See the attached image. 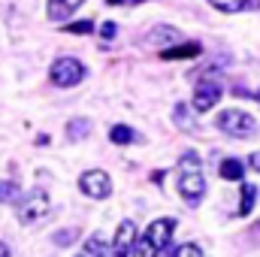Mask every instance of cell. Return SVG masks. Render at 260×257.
Masks as SVG:
<instances>
[{
	"label": "cell",
	"instance_id": "cell-1",
	"mask_svg": "<svg viewBox=\"0 0 260 257\" xmlns=\"http://www.w3.org/2000/svg\"><path fill=\"white\" fill-rule=\"evenodd\" d=\"M179 194L188 206H197L206 194V179H203L197 151H185L179 160Z\"/></svg>",
	"mask_w": 260,
	"mask_h": 257
},
{
	"label": "cell",
	"instance_id": "cell-3",
	"mask_svg": "<svg viewBox=\"0 0 260 257\" xmlns=\"http://www.w3.org/2000/svg\"><path fill=\"white\" fill-rule=\"evenodd\" d=\"M46 212H49V194L43 191V188H30L27 194H21L18 209H15V215H18L21 224H34V221H40Z\"/></svg>",
	"mask_w": 260,
	"mask_h": 257
},
{
	"label": "cell",
	"instance_id": "cell-6",
	"mask_svg": "<svg viewBox=\"0 0 260 257\" xmlns=\"http://www.w3.org/2000/svg\"><path fill=\"white\" fill-rule=\"evenodd\" d=\"M79 188H82V194H85V197L106 200V197L112 194V179H109L103 170H88V173H82Z\"/></svg>",
	"mask_w": 260,
	"mask_h": 257
},
{
	"label": "cell",
	"instance_id": "cell-12",
	"mask_svg": "<svg viewBox=\"0 0 260 257\" xmlns=\"http://www.w3.org/2000/svg\"><path fill=\"white\" fill-rule=\"evenodd\" d=\"M215 9H221V12H245V9H254L257 6V0H209Z\"/></svg>",
	"mask_w": 260,
	"mask_h": 257
},
{
	"label": "cell",
	"instance_id": "cell-16",
	"mask_svg": "<svg viewBox=\"0 0 260 257\" xmlns=\"http://www.w3.org/2000/svg\"><path fill=\"white\" fill-rule=\"evenodd\" d=\"M109 136H112V142L115 145H130V142H136V133L124 124H115V127L109 130Z\"/></svg>",
	"mask_w": 260,
	"mask_h": 257
},
{
	"label": "cell",
	"instance_id": "cell-2",
	"mask_svg": "<svg viewBox=\"0 0 260 257\" xmlns=\"http://www.w3.org/2000/svg\"><path fill=\"white\" fill-rule=\"evenodd\" d=\"M173 230H176V221H173V218H157V221H151L148 230L139 236V248H136V251L142 257H157L167 245H170Z\"/></svg>",
	"mask_w": 260,
	"mask_h": 257
},
{
	"label": "cell",
	"instance_id": "cell-24",
	"mask_svg": "<svg viewBox=\"0 0 260 257\" xmlns=\"http://www.w3.org/2000/svg\"><path fill=\"white\" fill-rule=\"evenodd\" d=\"M109 6H139L142 0H106Z\"/></svg>",
	"mask_w": 260,
	"mask_h": 257
},
{
	"label": "cell",
	"instance_id": "cell-7",
	"mask_svg": "<svg viewBox=\"0 0 260 257\" xmlns=\"http://www.w3.org/2000/svg\"><path fill=\"white\" fill-rule=\"evenodd\" d=\"M139 248V236H136V224L133 221H121L115 242H112V254L115 257H133Z\"/></svg>",
	"mask_w": 260,
	"mask_h": 257
},
{
	"label": "cell",
	"instance_id": "cell-25",
	"mask_svg": "<svg viewBox=\"0 0 260 257\" xmlns=\"http://www.w3.org/2000/svg\"><path fill=\"white\" fill-rule=\"evenodd\" d=\"M248 164H251V170H254V173H260V151H254V154L248 157Z\"/></svg>",
	"mask_w": 260,
	"mask_h": 257
},
{
	"label": "cell",
	"instance_id": "cell-8",
	"mask_svg": "<svg viewBox=\"0 0 260 257\" xmlns=\"http://www.w3.org/2000/svg\"><path fill=\"white\" fill-rule=\"evenodd\" d=\"M218 100H221V88L218 85H212V82L197 85V91H194V109L197 112H209Z\"/></svg>",
	"mask_w": 260,
	"mask_h": 257
},
{
	"label": "cell",
	"instance_id": "cell-11",
	"mask_svg": "<svg viewBox=\"0 0 260 257\" xmlns=\"http://www.w3.org/2000/svg\"><path fill=\"white\" fill-rule=\"evenodd\" d=\"M221 179H227V182H242V176H245V164L242 160H236V157H227L224 164H221Z\"/></svg>",
	"mask_w": 260,
	"mask_h": 257
},
{
	"label": "cell",
	"instance_id": "cell-18",
	"mask_svg": "<svg viewBox=\"0 0 260 257\" xmlns=\"http://www.w3.org/2000/svg\"><path fill=\"white\" fill-rule=\"evenodd\" d=\"M18 194H21V188L15 182L0 179V203H12V200H18Z\"/></svg>",
	"mask_w": 260,
	"mask_h": 257
},
{
	"label": "cell",
	"instance_id": "cell-20",
	"mask_svg": "<svg viewBox=\"0 0 260 257\" xmlns=\"http://www.w3.org/2000/svg\"><path fill=\"white\" fill-rule=\"evenodd\" d=\"M170 257H203V251H200L197 245H191V242H188V245H179V248H176Z\"/></svg>",
	"mask_w": 260,
	"mask_h": 257
},
{
	"label": "cell",
	"instance_id": "cell-14",
	"mask_svg": "<svg viewBox=\"0 0 260 257\" xmlns=\"http://www.w3.org/2000/svg\"><path fill=\"white\" fill-rule=\"evenodd\" d=\"M76 257H106V242H103L100 236H91V239L85 242V248Z\"/></svg>",
	"mask_w": 260,
	"mask_h": 257
},
{
	"label": "cell",
	"instance_id": "cell-22",
	"mask_svg": "<svg viewBox=\"0 0 260 257\" xmlns=\"http://www.w3.org/2000/svg\"><path fill=\"white\" fill-rule=\"evenodd\" d=\"M176 124H179V127H191V121H188V106H185V103L176 106Z\"/></svg>",
	"mask_w": 260,
	"mask_h": 257
},
{
	"label": "cell",
	"instance_id": "cell-23",
	"mask_svg": "<svg viewBox=\"0 0 260 257\" xmlns=\"http://www.w3.org/2000/svg\"><path fill=\"white\" fill-rule=\"evenodd\" d=\"M115 30H118V27H115L112 21H106V24L100 27V37H103V40H112V37H115Z\"/></svg>",
	"mask_w": 260,
	"mask_h": 257
},
{
	"label": "cell",
	"instance_id": "cell-17",
	"mask_svg": "<svg viewBox=\"0 0 260 257\" xmlns=\"http://www.w3.org/2000/svg\"><path fill=\"white\" fill-rule=\"evenodd\" d=\"M88 130H91V121H88V118H76V121H70V124H67L70 139H85V136H88Z\"/></svg>",
	"mask_w": 260,
	"mask_h": 257
},
{
	"label": "cell",
	"instance_id": "cell-21",
	"mask_svg": "<svg viewBox=\"0 0 260 257\" xmlns=\"http://www.w3.org/2000/svg\"><path fill=\"white\" fill-rule=\"evenodd\" d=\"M76 242V230H58L55 233V245H73Z\"/></svg>",
	"mask_w": 260,
	"mask_h": 257
},
{
	"label": "cell",
	"instance_id": "cell-26",
	"mask_svg": "<svg viewBox=\"0 0 260 257\" xmlns=\"http://www.w3.org/2000/svg\"><path fill=\"white\" fill-rule=\"evenodd\" d=\"M0 257H9V248H6V242H0Z\"/></svg>",
	"mask_w": 260,
	"mask_h": 257
},
{
	"label": "cell",
	"instance_id": "cell-10",
	"mask_svg": "<svg viewBox=\"0 0 260 257\" xmlns=\"http://www.w3.org/2000/svg\"><path fill=\"white\" fill-rule=\"evenodd\" d=\"M203 49L200 43H185V46H173V49H164V61H182V58H197Z\"/></svg>",
	"mask_w": 260,
	"mask_h": 257
},
{
	"label": "cell",
	"instance_id": "cell-9",
	"mask_svg": "<svg viewBox=\"0 0 260 257\" xmlns=\"http://www.w3.org/2000/svg\"><path fill=\"white\" fill-rule=\"evenodd\" d=\"M82 3H85V0H49V18L61 21V18H67V15H73Z\"/></svg>",
	"mask_w": 260,
	"mask_h": 257
},
{
	"label": "cell",
	"instance_id": "cell-5",
	"mask_svg": "<svg viewBox=\"0 0 260 257\" xmlns=\"http://www.w3.org/2000/svg\"><path fill=\"white\" fill-rule=\"evenodd\" d=\"M218 127L224 130L227 136H236V139H242V136H248V133H254V118L248 115V112H242V109H224L221 115H218Z\"/></svg>",
	"mask_w": 260,
	"mask_h": 257
},
{
	"label": "cell",
	"instance_id": "cell-13",
	"mask_svg": "<svg viewBox=\"0 0 260 257\" xmlns=\"http://www.w3.org/2000/svg\"><path fill=\"white\" fill-rule=\"evenodd\" d=\"M148 43H154V46H160V43H179V30L176 27H154L151 34H148Z\"/></svg>",
	"mask_w": 260,
	"mask_h": 257
},
{
	"label": "cell",
	"instance_id": "cell-15",
	"mask_svg": "<svg viewBox=\"0 0 260 257\" xmlns=\"http://www.w3.org/2000/svg\"><path fill=\"white\" fill-rule=\"evenodd\" d=\"M254 200H257V188L254 185H242V203H239V212L236 215H248L254 209Z\"/></svg>",
	"mask_w": 260,
	"mask_h": 257
},
{
	"label": "cell",
	"instance_id": "cell-27",
	"mask_svg": "<svg viewBox=\"0 0 260 257\" xmlns=\"http://www.w3.org/2000/svg\"><path fill=\"white\" fill-rule=\"evenodd\" d=\"M257 230H260V224H257Z\"/></svg>",
	"mask_w": 260,
	"mask_h": 257
},
{
	"label": "cell",
	"instance_id": "cell-19",
	"mask_svg": "<svg viewBox=\"0 0 260 257\" xmlns=\"http://www.w3.org/2000/svg\"><path fill=\"white\" fill-rule=\"evenodd\" d=\"M64 30L67 34H91V30H94V21H91V18H85V21H73V24H67Z\"/></svg>",
	"mask_w": 260,
	"mask_h": 257
},
{
	"label": "cell",
	"instance_id": "cell-4",
	"mask_svg": "<svg viewBox=\"0 0 260 257\" xmlns=\"http://www.w3.org/2000/svg\"><path fill=\"white\" fill-rule=\"evenodd\" d=\"M49 76H52V82L58 88H73V85H79L85 79V64L76 61V58H58L49 70Z\"/></svg>",
	"mask_w": 260,
	"mask_h": 257
}]
</instances>
